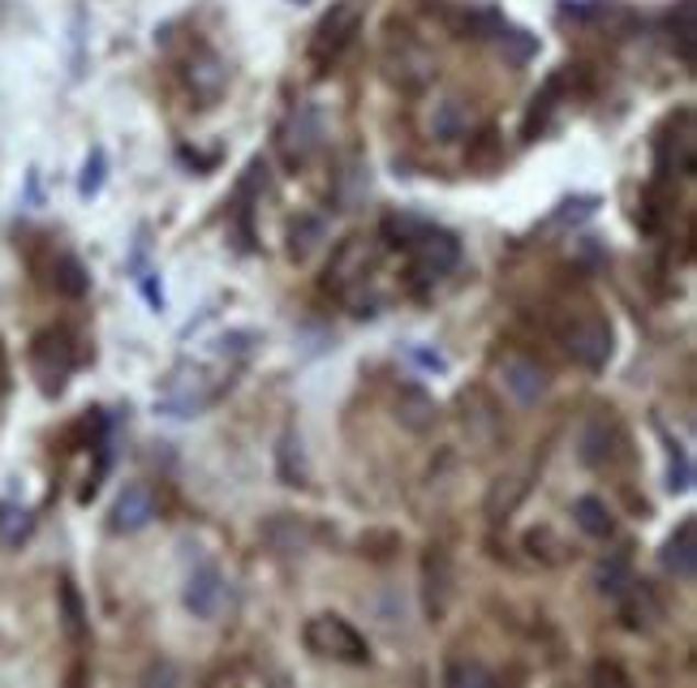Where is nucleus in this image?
Here are the masks:
<instances>
[{"label": "nucleus", "instance_id": "1", "mask_svg": "<svg viewBox=\"0 0 697 688\" xmlns=\"http://www.w3.org/2000/svg\"><path fill=\"white\" fill-rule=\"evenodd\" d=\"M301 641L314 658H332V663H348V667H366L370 663V641L362 637L345 615H310L306 629H301Z\"/></svg>", "mask_w": 697, "mask_h": 688}, {"label": "nucleus", "instance_id": "2", "mask_svg": "<svg viewBox=\"0 0 697 688\" xmlns=\"http://www.w3.org/2000/svg\"><path fill=\"white\" fill-rule=\"evenodd\" d=\"M74 366H78V348H74V336L65 328H48L31 341V375L40 379L44 396L65 392Z\"/></svg>", "mask_w": 697, "mask_h": 688}, {"label": "nucleus", "instance_id": "3", "mask_svg": "<svg viewBox=\"0 0 697 688\" xmlns=\"http://www.w3.org/2000/svg\"><path fill=\"white\" fill-rule=\"evenodd\" d=\"M362 31V4L357 0H341V4H332V13L314 26V35H310V65L323 74V69H332L345 48L353 44V35Z\"/></svg>", "mask_w": 697, "mask_h": 688}, {"label": "nucleus", "instance_id": "4", "mask_svg": "<svg viewBox=\"0 0 697 688\" xmlns=\"http://www.w3.org/2000/svg\"><path fill=\"white\" fill-rule=\"evenodd\" d=\"M560 341H564V353L577 366H586V370H602L611 362V353H616L611 323L602 314H577V319H568L564 332H560Z\"/></svg>", "mask_w": 697, "mask_h": 688}, {"label": "nucleus", "instance_id": "5", "mask_svg": "<svg viewBox=\"0 0 697 688\" xmlns=\"http://www.w3.org/2000/svg\"><path fill=\"white\" fill-rule=\"evenodd\" d=\"M319 138H323L319 108H314V103H298V108L285 116V125H280V134H276V147H280L289 168H306L310 155L319 151Z\"/></svg>", "mask_w": 697, "mask_h": 688}, {"label": "nucleus", "instance_id": "6", "mask_svg": "<svg viewBox=\"0 0 697 688\" xmlns=\"http://www.w3.org/2000/svg\"><path fill=\"white\" fill-rule=\"evenodd\" d=\"M409 254H413V276H418V280H440V276H449L452 267L461 263V242H456V233L431 224V229L409 246Z\"/></svg>", "mask_w": 697, "mask_h": 688}, {"label": "nucleus", "instance_id": "7", "mask_svg": "<svg viewBox=\"0 0 697 688\" xmlns=\"http://www.w3.org/2000/svg\"><path fill=\"white\" fill-rule=\"evenodd\" d=\"M151 517H155V495L143 482H125L117 499H112V512H108V525L112 534H139L147 530Z\"/></svg>", "mask_w": 697, "mask_h": 688}, {"label": "nucleus", "instance_id": "8", "mask_svg": "<svg viewBox=\"0 0 697 688\" xmlns=\"http://www.w3.org/2000/svg\"><path fill=\"white\" fill-rule=\"evenodd\" d=\"M499 379H504V388L512 392V400H517V404H525V409H530V404H539L551 388L547 370H543L539 362H530V357H504Z\"/></svg>", "mask_w": 697, "mask_h": 688}, {"label": "nucleus", "instance_id": "9", "mask_svg": "<svg viewBox=\"0 0 697 688\" xmlns=\"http://www.w3.org/2000/svg\"><path fill=\"white\" fill-rule=\"evenodd\" d=\"M659 564H663V573L676 577V581H694L697 577V521L694 517H685V521L672 530V539L663 542V551H659Z\"/></svg>", "mask_w": 697, "mask_h": 688}, {"label": "nucleus", "instance_id": "10", "mask_svg": "<svg viewBox=\"0 0 697 688\" xmlns=\"http://www.w3.org/2000/svg\"><path fill=\"white\" fill-rule=\"evenodd\" d=\"M181 602H186V611L195 620H215L220 607H224V577H220V568L215 564H199L190 573V581H186V598Z\"/></svg>", "mask_w": 697, "mask_h": 688}, {"label": "nucleus", "instance_id": "11", "mask_svg": "<svg viewBox=\"0 0 697 688\" xmlns=\"http://www.w3.org/2000/svg\"><path fill=\"white\" fill-rule=\"evenodd\" d=\"M435 418H440L435 400L422 392L418 384H405V388L397 392V422L405 426V431L422 435V431H431V426H435Z\"/></svg>", "mask_w": 697, "mask_h": 688}, {"label": "nucleus", "instance_id": "12", "mask_svg": "<svg viewBox=\"0 0 697 688\" xmlns=\"http://www.w3.org/2000/svg\"><path fill=\"white\" fill-rule=\"evenodd\" d=\"M186 82H190V91L199 99H220V91H224V82H229V69H224V60L215 56V52L202 48L190 65H186Z\"/></svg>", "mask_w": 697, "mask_h": 688}, {"label": "nucleus", "instance_id": "13", "mask_svg": "<svg viewBox=\"0 0 697 688\" xmlns=\"http://www.w3.org/2000/svg\"><path fill=\"white\" fill-rule=\"evenodd\" d=\"M620 615H624V624L633 629V633H642V629H654L659 620H663V602L654 598V590H650L646 581H633L629 590L620 593Z\"/></svg>", "mask_w": 697, "mask_h": 688}, {"label": "nucleus", "instance_id": "14", "mask_svg": "<svg viewBox=\"0 0 697 688\" xmlns=\"http://www.w3.org/2000/svg\"><path fill=\"white\" fill-rule=\"evenodd\" d=\"M422 581H427V615L440 620L444 607H449V581H452V568H449V555L440 546H431V555L422 559Z\"/></svg>", "mask_w": 697, "mask_h": 688}, {"label": "nucleus", "instance_id": "15", "mask_svg": "<svg viewBox=\"0 0 697 688\" xmlns=\"http://www.w3.org/2000/svg\"><path fill=\"white\" fill-rule=\"evenodd\" d=\"M366 242H345V246L332 254V267H328V289H336V293H345L348 285H357L362 276H366Z\"/></svg>", "mask_w": 697, "mask_h": 688}, {"label": "nucleus", "instance_id": "16", "mask_svg": "<svg viewBox=\"0 0 697 688\" xmlns=\"http://www.w3.org/2000/svg\"><path fill=\"white\" fill-rule=\"evenodd\" d=\"M616 443H620L616 440V426L607 418H590L586 431H582V460L590 469H607L611 456H616Z\"/></svg>", "mask_w": 697, "mask_h": 688}, {"label": "nucleus", "instance_id": "17", "mask_svg": "<svg viewBox=\"0 0 697 688\" xmlns=\"http://www.w3.org/2000/svg\"><path fill=\"white\" fill-rule=\"evenodd\" d=\"M573 521H577V530L586 534V539H611L616 534V517H611V508L598 499V495H582L577 503H573Z\"/></svg>", "mask_w": 697, "mask_h": 688}, {"label": "nucleus", "instance_id": "18", "mask_svg": "<svg viewBox=\"0 0 697 688\" xmlns=\"http://www.w3.org/2000/svg\"><path fill=\"white\" fill-rule=\"evenodd\" d=\"M276 474L285 487H306L310 482V469H306V452H301L298 431H285L276 443Z\"/></svg>", "mask_w": 697, "mask_h": 688}, {"label": "nucleus", "instance_id": "19", "mask_svg": "<svg viewBox=\"0 0 697 688\" xmlns=\"http://www.w3.org/2000/svg\"><path fill=\"white\" fill-rule=\"evenodd\" d=\"M52 289L60 297H87L91 276H87V267H82L78 254H56L52 258Z\"/></svg>", "mask_w": 697, "mask_h": 688}, {"label": "nucleus", "instance_id": "20", "mask_svg": "<svg viewBox=\"0 0 697 688\" xmlns=\"http://www.w3.org/2000/svg\"><path fill=\"white\" fill-rule=\"evenodd\" d=\"M258 344H263V336H258L254 328H233V332H224L220 341L211 344V357L237 370L242 362H250V357H254V348H258Z\"/></svg>", "mask_w": 697, "mask_h": 688}, {"label": "nucleus", "instance_id": "21", "mask_svg": "<svg viewBox=\"0 0 697 688\" xmlns=\"http://www.w3.org/2000/svg\"><path fill=\"white\" fill-rule=\"evenodd\" d=\"M654 431H659V440L667 447V491L672 495H685L694 487V460H689V452H685V443H676L659 422H654Z\"/></svg>", "mask_w": 697, "mask_h": 688}, {"label": "nucleus", "instance_id": "22", "mask_svg": "<svg viewBox=\"0 0 697 688\" xmlns=\"http://www.w3.org/2000/svg\"><path fill=\"white\" fill-rule=\"evenodd\" d=\"M328 242V224H323V215H298L294 224H289V254L306 263L314 249Z\"/></svg>", "mask_w": 697, "mask_h": 688}, {"label": "nucleus", "instance_id": "23", "mask_svg": "<svg viewBox=\"0 0 697 688\" xmlns=\"http://www.w3.org/2000/svg\"><path fill=\"white\" fill-rule=\"evenodd\" d=\"M638 577H633V564H629V555H611V559H602L595 573V586L598 593H607V598H620V593L629 590Z\"/></svg>", "mask_w": 697, "mask_h": 688}, {"label": "nucleus", "instance_id": "24", "mask_svg": "<svg viewBox=\"0 0 697 688\" xmlns=\"http://www.w3.org/2000/svg\"><path fill=\"white\" fill-rule=\"evenodd\" d=\"M427 229H431V220L409 215V211H392V215L384 220V229H379V233H384V242H388V246L409 249L418 237H422V233H427Z\"/></svg>", "mask_w": 697, "mask_h": 688}, {"label": "nucleus", "instance_id": "25", "mask_svg": "<svg viewBox=\"0 0 697 688\" xmlns=\"http://www.w3.org/2000/svg\"><path fill=\"white\" fill-rule=\"evenodd\" d=\"M560 82L564 78H551L547 87H543V96H534V103H530V112H525V125H521V134L534 143L543 130H547L551 112H555V99H560Z\"/></svg>", "mask_w": 697, "mask_h": 688}, {"label": "nucleus", "instance_id": "26", "mask_svg": "<svg viewBox=\"0 0 697 688\" xmlns=\"http://www.w3.org/2000/svg\"><path fill=\"white\" fill-rule=\"evenodd\" d=\"M499 44V52L512 60V65H525L534 52H539V40L530 35V31H517V26H508V22H499L496 26V35H491Z\"/></svg>", "mask_w": 697, "mask_h": 688}, {"label": "nucleus", "instance_id": "27", "mask_svg": "<svg viewBox=\"0 0 697 688\" xmlns=\"http://www.w3.org/2000/svg\"><path fill=\"white\" fill-rule=\"evenodd\" d=\"M431 134H435L440 143H456V138L465 134V112H461L456 99L435 103V112H431Z\"/></svg>", "mask_w": 697, "mask_h": 688}, {"label": "nucleus", "instance_id": "28", "mask_svg": "<svg viewBox=\"0 0 697 688\" xmlns=\"http://www.w3.org/2000/svg\"><path fill=\"white\" fill-rule=\"evenodd\" d=\"M499 159H504L499 134L496 130H483V134L474 138V147H469V168H474V173H491V168H499Z\"/></svg>", "mask_w": 697, "mask_h": 688}, {"label": "nucleus", "instance_id": "29", "mask_svg": "<svg viewBox=\"0 0 697 688\" xmlns=\"http://www.w3.org/2000/svg\"><path fill=\"white\" fill-rule=\"evenodd\" d=\"M444 685L487 688V685H496V672H491V667H483V663H452L449 672H444Z\"/></svg>", "mask_w": 697, "mask_h": 688}, {"label": "nucleus", "instance_id": "30", "mask_svg": "<svg viewBox=\"0 0 697 688\" xmlns=\"http://www.w3.org/2000/svg\"><path fill=\"white\" fill-rule=\"evenodd\" d=\"M60 611H65L69 637L82 641V633H87V611H82V598H78V586H74V581H60Z\"/></svg>", "mask_w": 697, "mask_h": 688}, {"label": "nucleus", "instance_id": "31", "mask_svg": "<svg viewBox=\"0 0 697 688\" xmlns=\"http://www.w3.org/2000/svg\"><path fill=\"white\" fill-rule=\"evenodd\" d=\"M103 177H108V151L91 147L87 164H82V177H78V195H82V198H96L103 190Z\"/></svg>", "mask_w": 697, "mask_h": 688}, {"label": "nucleus", "instance_id": "32", "mask_svg": "<svg viewBox=\"0 0 697 688\" xmlns=\"http://www.w3.org/2000/svg\"><path fill=\"white\" fill-rule=\"evenodd\" d=\"M26 534H31V512L13 508V503H0V539L9 542V546H18Z\"/></svg>", "mask_w": 697, "mask_h": 688}, {"label": "nucleus", "instance_id": "33", "mask_svg": "<svg viewBox=\"0 0 697 688\" xmlns=\"http://www.w3.org/2000/svg\"><path fill=\"white\" fill-rule=\"evenodd\" d=\"M685 65H694V0H681V22H672Z\"/></svg>", "mask_w": 697, "mask_h": 688}, {"label": "nucleus", "instance_id": "34", "mask_svg": "<svg viewBox=\"0 0 697 688\" xmlns=\"http://www.w3.org/2000/svg\"><path fill=\"white\" fill-rule=\"evenodd\" d=\"M598 198L586 195V198H568V202H560V211L551 215V224H577V220H586V215H595Z\"/></svg>", "mask_w": 697, "mask_h": 688}, {"label": "nucleus", "instance_id": "35", "mask_svg": "<svg viewBox=\"0 0 697 688\" xmlns=\"http://www.w3.org/2000/svg\"><path fill=\"white\" fill-rule=\"evenodd\" d=\"M139 280V289H143V297H147V306L155 310V314H164V285H159V271H139L134 276Z\"/></svg>", "mask_w": 697, "mask_h": 688}, {"label": "nucleus", "instance_id": "36", "mask_svg": "<svg viewBox=\"0 0 697 688\" xmlns=\"http://www.w3.org/2000/svg\"><path fill=\"white\" fill-rule=\"evenodd\" d=\"M409 357H413L418 366L435 370V375H444V370H449V357H444V353H431V348H409Z\"/></svg>", "mask_w": 697, "mask_h": 688}, {"label": "nucleus", "instance_id": "37", "mask_svg": "<svg viewBox=\"0 0 697 688\" xmlns=\"http://www.w3.org/2000/svg\"><path fill=\"white\" fill-rule=\"evenodd\" d=\"M590 676H595L598 685H602V680H611V685H629V676H624L620 667H607V663H598V667L590 672Z\"/></svg>", "mask_w": 697, "mask_h": 688}, {"label": "nucleus", "instance_id": "38", "mask_svg": "<svg viewBox=\"0 0 697 688\" xmlns=\"http://www.w3.org/2000/svg\"><path fill=\"white\" fill-rule=\"evenodd\" d=\"M143 680H147V685L151 680H168V685H173V680H177V672H173V667H151Z\"/></svg>", "mask_w": 697, "mask_h": 688}, {"label": "nucleus", "instance_id": "39", "mask_svg": "<svg viewBox=\"0 0 697 688\" xmlns=\"http://www.w3.org/2000/svg\"><path fill=\"white\" fill-rule=\"evenodd\" d=\"M294 4H306V0H294Z\"/></svg>", "mask_w": 697, "mask_h": 688}]
</instances>
